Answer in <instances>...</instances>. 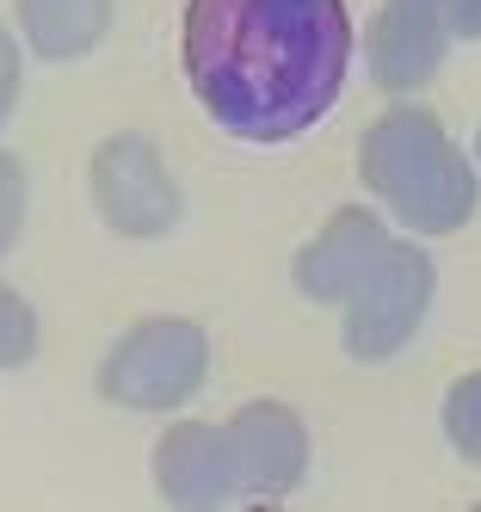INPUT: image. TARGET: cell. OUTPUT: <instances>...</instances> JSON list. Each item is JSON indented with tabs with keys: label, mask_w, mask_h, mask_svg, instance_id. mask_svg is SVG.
Returning a JSON list of instances; mask_svg holds the SVG:
<instances>
[{
	"label": "cell",
	"mask_w": 481,
	"mask_h": 512,
	"mask_svg": "<svg viewBox=\"0 0 481 512\" xmlns=\"http://www.w3.org/2000/svg\"><path fill=\"white\" fill-rule=\"evenodd\" d=\"M204 371H210L204 327L185 321V315H155V321L130 327V334L105 352L99 389H105V401H118V408L173 414L204 389Z\"/></svg>",
	"instance_id": "3"
},
{
	"label": "cell",
	"mask_w": 481,
	"mask_h": 512,
	"mask_svg": "<svg viewBox=\"0 0 481 512\" xmlns=\"http://www.w3.org/2000/svg\"><path fill=\"white\" fill-rule=\"evenodd\" d=\"M87 186H93V210L118 235H130V241H161L179 223V186H173V173H167L155 142L136 136V130L99 142L93 167H87Z\"/></svg>",
	"instance_id": "5"
},
{
	"label": "cell",
	"mask_w": 481,
	"mask_h": 512,
	"mask_svg": "<svg viewBox=\"0 0 481 512\" xmlns=\"http://www.w3.org/2000/svg\"><path fill=\"white\" fill-rule=\"evenodd\" d=\"M389 247V229L370 210H333L321 235L296 253V290L315 303H346L352 290L364 284V272L377 266V253Z\"/></svg>",
	"instance_id": "8"
},
{
	"label": "cell",
	"mask_w": 481,
	"mask_h": 512,
	"mask_svg": "<svg viewBox=\"0 0 481 512\" xmlns=\"http://www.w3.org/2000/svg\"><path fill=\"white\" fill-rule=\"evenodd\" d=\"M444 432H451V445L469 463H481V371L451 383V395H444Z\"/></svg>",
	"instance_id": "12"
},
{
	"label": "cell",
	"mask_w": 481,
	"mask_h": 512,
	"mask_svg": "<svg viewBox=\"0 0 481 512\" xmlns=\"http://www.w3.org/2000/svg\"><path fill=\"white\" fill-rule=\"evenodd\" d=\"M426 19H438L451 38H481V0H407Z\"/></svg>",
	"instance_id": "14"
},
{
	"label": "cell",
	"mask_w": 481,
	"mask_h": 512,
	"mask_svg": "<svg viewBox=\"0 0 481 512\" xmlns=\"http://www.w3.org/2000/svg\"><path fill=\"white\" fill-rule=\"evenodd\" d=\"M358 179L414 235H451L475 216V173L432 112H389L358 142Z\"/></svg>",
	"instance_id": "2"
},
{
	"label": "cell",
	"mask_w": 481,
	"mask_h": 512,
	"mask_svg": "<svg viewBox=\"0 0 481 512\" xmlns=\"http://www.w3.org/2000/svg\"><path fill=\"white\" fill-rule=\"evenodd\" d=\"M444 50H451V31L438 19H426L420 7L407 0H383L377 19H370V38H364V56H370V81L383 93H414L438 75Z\"/></svg>",
	"instance_id": "9"
},
{
	"label": "cell",
	"mask_w": 481,
	"mask_h": 512,
	"mask_svg": "<svg viewBox=\"0 0 481 512\" xmlns=\"http://www.w3.org/2000/svg\"><path fill=\"white\" fill-rule=\"evenodd\" d=\"M19 31L44 62H74L87 56L111 31V0H13Z\"/></svg>",
	"instance_id": "10"
},
{
	"label": "cell",
	"mask_w": 481,
	"mask_h": 512,
	"mask_svg": "<svg viewBox=\"0 0 481 512\" xmlns=\"http://www.w3.org/2000/svg\"><path fill=\"white\" fill-rule=\"evenodd\" d=\"M185 81L241 142H290L346 87V0H185Z\"/></svg>",
	"instance_id": "1"
},
{
	"label": "cell",
	"mask_w": 481,
	"mask_h": 512,
	"mask_svg": "<svg viewBox=\"0 0 481 512\" xmlns=\"http://www.w3.org/2000/svg\"><path fill=\"white\" fill-rule=\"evenodd\" d=\"M432 309V260L426 247L395 241L377 253V266L364 272V284L346 297V346L352 358H395L407 340L420 334V321Z\"/></svg>",
	"instance_id": "4"
},
{
	"label": "cell",
	"mask_w": 481,
	"mask_h": 512,
	"mask_svg": "<svg viewBox=\"0 0 481 512\" xmlns=\"http://www.w3.org/2000/svg\"><path fill=\"white\" fill-rule=\"evenodd\" d=\"M155 482L173 506H222L241 500V463H235V438L229 420H179L161 432L155 445Z\"/></svg>",
	"instance_id": "7"
},
{
	"label": "cell",
	"mask_w": 481,
	"mask_h": 512,
	"mask_svg": "<svg viewBox=\"0 0 481 512\" xmlns=\"http://www.w3.org/2000/svg\"><path fill=\"white\" fill-rule=\"evenodd\" d=\"M19 75H25V68H19V44H13V31L0 25V124H7L13 105H19Z\"/></svg>",
	"instance_id": "15"
},
{
	"label": "cell",
	"mask_w": 481,
	"mask_h": 512,
	"mask_svg": "<svg viewBox=\"0 0 481 512\" xmlns=\"http://www.w3.org/2000/svg\"><path fill=\"white\" fill-rule=\"evenodd\" d=\"M235 463H241V500H284L309 469V432L284 401H247L229 414Z\"/></svg>",
	"instance_id": "6"
},
{
	"label": "cell",
	"mask_w": 481,
	"mask_h": 512,
	"mask_svg": "<svg viewBox=\"0 0 481 512\" xmlns=\"http://www.w3.org/2000/svg\"><path fill=\"white\" fill-rule=\"evenodd\" d=\"M25 229V161L0 149V253H13Z\"/></svg>",
	"instance_id": "13"
},
{
	"label": "cell",
	"mask_w": 481,
	"mask_h": 512,
	"mask_svg": "<svg viewBox=\"0 0 481 512\" xmlns=\"http://www.w3.org/2000/svg\"><path fill=\"white\" fill-rule=\"evenodd\" d=\"M475 161H481V130H475Z\"/></svg>",
	"instance_id": "16"
},
{
	"label": "cell",
	"mask_w": 481,
	"mask_h": 512,
	"mask_svg": "<svg viewBox=\"0 0 481 512\" xmlns=\"http://www.w3.org/2000/svg\"><path fill=\"white\" fill-rule=\"evenodd\" d=\"M37 358V309L0 278V371H19Z\"/></svg>",
	"instance_id": "11"
}]
</instances>
